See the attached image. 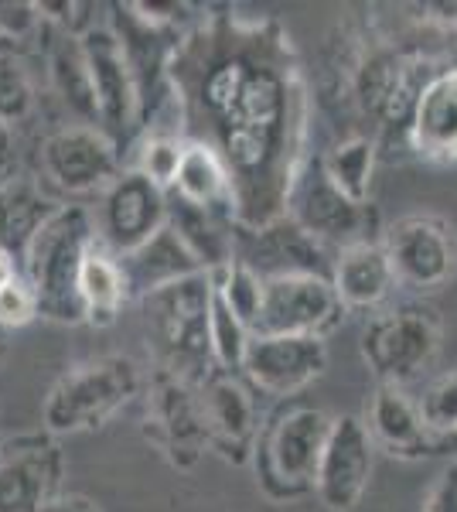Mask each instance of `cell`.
<instances>
[{
	"instance_id": "cell-18",
	"label": "cell",
	"mask_w": 457,
	"mask_h": 512,
	"mask_svg": "<svg viewBox=\"0 0 457 512\" xmlns=\"http://www.w3.org/2000/svg\"><path fill=\"white\" fill-rule=\"evenodd\" d=\"M168 226V192L157 188L151 178L140 171H123L110 192L103 195V209H99V239L123 256L154 239Z\"/></svg>"
},
{
	"instance_id": "cell-21",
	"label": "cell",
	"mask_w": 457,
	"mask_h": 512,
	"mask_svg": "<svg viewBox=\"0 0 457 512\" xmlns=\"http://www.w3.org/2000/svg\"><path fill=\"white\" fill-rule=\"evenodd\" d=\"M338 291V301L345 308H379L396 287L393 263H389L386 246L376 239H365V243L345 246L335 256V277H331Z\"/></svg>"
},
{
	"instance_id": "cell-23",
	"label": "cell",
	"mask_w": 457,
	"mask_h": 512,
	"mask_svg": "<svg viewBox=\"0 0 457 512\" xmlns=\"http://www.w3.org/2000/svg\"><path fill=\"white\" fill-rule=\"evenodd\" d=\"M168 226L181 236L191 256L202 263L205 274L229 267L236 260V219L222 216V212L198 209L185 198L168 192Z\"/></svg>"
},
{
	"instance_id": "cell-7",
	"label": "cell",
	"mask_w": 457,
	"mask_h": 512,
	"mask_svg": "<svg viewBox=\"0 0 457 512\" xmlns=\"http://www.w3.org/2000/svg\"><path fill=\"white\" fill-rule=\"evenodd\" d=\"M82 48H86L89 72H93L96 86L99 130L106 137H113L120 151H127L144 134V96H140L134 65H130L110 24H93L82 35Z\"/></svg>"
},
{
	"instance_id": "cell-32",
	"label": "cell",
	"mask_w": 457,
	"mask_h": 512,
	"mask_svg": "<svg viewBox=\"0 0 457 512\" xmlns=\"http://www.w3.org/2000/svg\"><path fill=\"white\" fill-rule=\"evenodd\" d=\"M215 284V280H212ZM209 338H212V359L215 369L222 373H239L243 376L249 345H253V328H246L243 321L229 311V304L222 301L219 294L212 297V325H209Z\"/></svg>"
},
{
	"instance_id": "cell-30",
	"label": "cell",
	"mask_w": 457,
	"mask_h": 512,
	"mask_svg": "<svg viewBox=\"0 0 457 512\" xmlns=\"http://www.w3.org/2000/svg\"><path fill=\"white\" fill-rule=\"evenodd\" d=\"M35 106H38L35 76L24 65L21 52L0 48V123L14 130L18 123L31 120Z\"/></svg>"
},
{
	"instance_id": "cell-29",
	"label": "cell",
	"mask_w": 457,
	"mask_h": 512,
	"mask_svg": "<svg viewBox=\"0 0 457 512\" xmlns=\"http://www.w3.org/2000/svg\"><path fill=\"white\" fill-rule=\"evenodd\" d=\"M188 137L181 134H168V130H144L134 144V164L130 171H140L144 178H151L157 188L171 192L174 178H178L181 168V154H185Z\"/></svg>"
},
{
	"instance_id": "cell-40",
	"label": "cell",
	"mask_w": 457,
	"mask_h": 512,
	"mask_svg": "<svg viewBox=\"0 0 457 512\" xmlns=\"http://www.w3.org/2000/svg\"><path fill=\"white\" fill-rule=\"evenodd\" d=\"M434 454H451V458L457 461V431L434 434Z\"/></svg>"
},
{
	"instance_id": "cell-19",
	"label": "cell",
	"mask_w": 457,
	"mask_h": 512,
	"mask_svg": "<svg viewBox=\"0 0 457 512\" xmlns=\"http://www.w3.org/2000/svg\"><path fill=\"white\" fill-rule=\"evenodd\" d=\"M365 427L372 441L396 458H430L434 454V431L420 414V400H410L403 386H382L369 396L365 407Z\"/></svg>"
},
{
	"instance_id": "cell-36",
	"label": "cell",
	"mask_w": 457,
	"mask_h": 512,
	"mask_svg": "<svg viewBox=\"0 0 457 512\" xmlns=\"http://www.w3.org/2000/svg\"><path fill=\"white\" fill-rule=\"evenodd\" d=\"M423 512H457V461H451V465L437 475Z\"/></svg>"
},
{
	"instance_id": "cell-16",
	"label": "cell",
	"mask_w": 457,
	"mask_h": 512,
	"mask_svg": "<svg viewBox=\"0 0 457 512\" xmlns=\"http://www.w3.org/2000/svg\"><path fill=\"white\" fill-rule=\"evenodd\" d=\"M372 454H376V441H372L365 420L355 414L335 417L318 468V482H314L324 509L352 512L359 506L372 478Z\"/></svg>"
},
{
	"instance_id": "cell-10",
	"label": "cell",
	"mask_w": 457,
	"mask_h": 512,
	"mask_svg": "<svg viewBox=\"0 0 457 512\" xmlns=\"http://www.w3.org/2000/svg\"><path fill=\"white\" fill-rule=\"evenodd\" d=\"M287 216L314 239H321L324 246L335 243L338 250L365 243L372 222H376L369 205H355L352 198H345L331 185V178L321 168V158H307L301 168L287 202Z\"/></svg>"
},
{
	"instance_id": "cell-35",
	"label": "cell",
	"mask_w": 457,
	"mask_h": 512,
	"mask_svg": "<svg viewBox=\"0 0 457 512\" xmlns=\"http://www.w3.org/2000/svg\"><path fill=\"white\" fill-rule=\"evenodd\" d=\"M38 4H24V0H0V48H11L14 41H28L41 28Z\"/></svg>"
},
{
	"instance_id": "cell-17",
	"label": "cell",
	"mask_w": 457,
	"mask_h": 512,
	"mask_svg": "<svg viewBox=\"0 0 457 512\" xmlns=\"http://www.w3.org/2000/svg\"><path fill=\"white\" fill-rule=\"evenodd\" d=\"M328 369V345L314 335H253L243 376L267 396H294Z\"/></svg>"
},
{
	"instance_id": "cell-24",
	"label": "cell",
	"mask_w": 457,
	"mask_h": 512,
	"mask_svg": "<svg viewBox=\"0 0 457 512\" xmlns=\"http://www.w3.org/2000/svg\"><path fill=\"white\" fill-rule=\"evenodd\" d=\"M410 144L427 161H457V69L437 76L423 89Z\"/></svg>"
},
{
	"instance_id": "cell-38",
	"label": "cell",
	"mask_w": 457,
	"mask_h": 512,
	"mask_svg": "<svg viewBox=\"0 0 457 512\" xmlns=\"http://www.w3.org/2000/svg\"><path fill=\"white\" fill-rule=\"evenodd\" d=\"M41 512H103V506L82 492H58Z\"/></svg>"
},
{
	"instance_id": "cell-4",
	"label": "cell",
	"mask_w": 457,
	"mask_h": 512,
	"mask_svg": "<svg viewBox=\"0 0 457 512\" xmlns=\"http://www.w3.org/2000/svg\"><path fill=\"white\" fill-rule=\"evenodd\" d=\"M144 390L147 376L130 355L110 352L82 359L52 383L41 403V427L52 437L103 431Z\"/></svg>"
},
{
	"instance_id": "cell-34",
	"label": "cell",
	"mask_w": 457,
	"mask_h": 512,
	"mask_svg": "<svg viewBox=\"0 0 457 512\" xmlns=\"http://www.w3.org/2000/svg\"><path fill=\"white\" fill-rule=\"evenodd\" d=\"M35 318H41L38 297L31 291L28 277H18L0 291V328H28Z\"/></svg>"
},
{
	"instance_id": "cell-28",
	"label": "cell",
	"mask_w": 457,
	"mask_h": 512,
	"mask_svg": "<svg viewBox=\"0 0 457 512\" xmlns=\"http://www.w3.org/2000/svg\"><path fill=\"white\" fill-rule=\"evenodd\" d=\"M376 154L379 144L372 134H352L338 140L328 154H321V168L331 178V185L338 188L345 198H352L355 205H372V171H376Z\"/></svg>"
},
{
	"instance_id": "cell-22",
	"label": "cell",
	"mask_w": 457,
	"mask_h": 512,
	"mask_svg": "<svg viewBox=\"0 0 457 512\" xmlns=\"http://www.w3.org/2000/svg\"><path fill=\"white\" fill-rule=\"evenodd\" d=\"M45 65H48V86L58 96V103L72 113V120L82 123V127H99L96 86H93V72H89L82 38L65 35V31H52Z\"/></svg>"
},
{
	"instance_id": "cell-6",
	"label": "cell",
	"mask_w": 457,
	"mask_h": 512,
	"mask_svg": "<svg viewBox=\"0 0 457 512\" xmlns=\"http://www.w3.org/2000/svg\"><path fill=\"white\" fill-rule=\"evenodd\" d=\"M440 352V321L427 304H403L376 315L362 332V359L382 386H410Z\"/></svg>"
},
{
	"instance_id": "cell-39",
	"label": "cell",
	"mask_w": 457,
	"mask_h": 512,
	"mask_svg": "<svg viewBox=\"0 0 457 512\" xmlns=\"http://www.w3.org/2000/svg\"><path fill=\"white\" fill-rule=\"evenodd\" d=\"M18 277H24L21 260L14 253H7L4 246H0V291H4L7 284H14Z\"/></svg>"
},
{
	"instance_id": "cell-25",
	"label": "cell",
	"mask_w": 457,
	"mask_h": 512,
	"mask_svg": "<svg viewBox=\"0 0 457 512\" xmlns=\"http://www.w3.org/2000/svg\"><path fill=\"white\" fill-rule=\"evenodd\" d=\"M171 195L185 198L198 209L222 212V216L236 219V205H232V178L222 164L219 154L202 140H188L185 154H181V168L174 178Z\"/></svg>"
},
{
	"instance_id": "cell-11",
	"label": "cell",
	"mask_w": 457,
	"mask_h": 512,
	"mask_svg": "<svg viewBox=\"0 0 457 512\" xmlns=\"http://www.w3.org/2000/svg\"><path fill=\"white\" fill-rule=\"evenodd\" d=\"M382 246L393 263L396 284L413 291H437L457 267L454 229L437 216H406L386 229Z\"/></svg>"
},
{
	"instance_id": "cell-26",
	"label": "cell",
	"mask_w": 457,
	"mask_h": 512,
	"mask_svg": "<svg viewBox=\"0 0 457 512\" xmlns=\"http://www.w3.org/2000/svg\"><path fill=\"white\" fill-rule=\"evenodd\" d=\"M58 209H62V205H58L55 198H48L31 178L18 175L11 185L0 188V246L24 263V253H28L31 239L41 233V226H45Z\"/></svg>"
},
{
	"instance_id": "cell-14",
	"label": "cell",
	"mask_w": 457,
	"mask_h": 512,
	"mask_svg": "<svg viewBox=\"0 0 457 512\" xmlns=\"http://www.w3.org/2000/svg\"><path fill=\"white\" fill-rule=\"evenodd\" d=\"M236 256L246 260L263 280L270 277H335L328 246L314 239L294 219L284 216L263 229H236Z\"/></svg>"
},
{
	"instance_id": "cell-5",
	"label": "cell",
	"mask_w": 457,
	"mask_h": 512,
	"mask_svg": "<svg viewBox=\"0 0 457 512\" xmlns=\"http://www.w3.org/2000/svg\"><path fill=\"white\" fill-rule=\"evenodd\" d=\"M331 424L335 417L318 407H290L270 420L253 451L256 475L270 499L284 502L314 492Z\"/></svg>"
},
{
	"instance_id": "cell-9",
	"label": "cell",
	"mask_w": 457,
	"mask_h": 512,
	"mask_svg": "<svg viewBox=\"0 0 457 512\" xmlns=\"http://www.w3.org/2000/svg\"><path fill=\"white\" fill-rule=\"evenodd\" d=\"M144 437L168 458V465L181 468V472L195 468L209 448V427H205L198 386L154 369L151 383H147Z\"/></svg>"
},
{
	"instance_id": "cell-33",
	"label": "cell",
	"mask_w": 457,
	"mask_h": 512,
	"mask_svg": "<svg viewBox=\"0 0 457 512\" xmlns=\"http://www.w3.org/2000/svg\"><path fill=\"white\" fill-rule=\"evenodd\" d=\"M420 414L434 434L457 431V369L427 386L420 396Z\"/></svg>"
},
{
	"instance_id": "cell-13",
	"label": "cell",
	"mask_w": 457,
	"mask_h": 512,
	"mask_svg": "<svg viewBox=\"0 0 457 512\" xmlns=\"http://www.w3.org/2000/svg\"><path fill=\"white\" fill-rule=\"evenodd\" d=\"M65 461L52 434H21L0 444V512H41L55 499Z\"/></svg>"
},
{
	"instance_id": "cell-15",
	"label": "cell",
	"mask_w": 457,
	"mask_h": 512,
	"mask_svg": "<svg viewBox=\"0 0 457 512\" xmlns=\"http://www.w3.org/2000/svg\"><path fill=\"white\" fill-rule=\"evenodd\" d=\"M198 400L209 427V448L232 465H246L260 441V417L246 376L215 369L212 376H205V383H198Z\"/></svg>"
},
{
	"instance_id": "cell-20",
	"label": "cell",
	"mask_w": 457,
	"mask_h": 512,
	"mask_svg": "<svg viewBox=\"0 0 457 512\" xmlns=\"http://www.w3.org/2000/svg\"><path fill=\"white\" fill-rule=\"evenodd\" d=\"M123 277L130 287V301H144L164 287L188 280L195 274H205L202 263L191 256V250L181 243V236L171 226H164L154 239H147L144 246H137L134 253L120 256Z\"/></svg>"
},
{
	"instance_id": "cell-8",
	"label": "cell",
	"mask_w": 457,
	"mask_h": 512,
	"mask_svg": "<svg viewBox=\"0 0 457 512\" xmlns=\"http://www.w3.org/2000/svg\"><path fill=\"white\" fill-rule=\"evenodd\" d=\"M38 161L48 185L62 195H106L127 171L116 140L106 137L99 127H82V123L52 130L41 140Z\"/></svg>"
},
{
	"instance_id": "cell-31",
	"label": "cell",
	"mask_w": 457,
	"mask_h": 512,
	"mask_svg": "<svg viewBox=\"0 0 457 512\" xmlns=\"http://www.w3.org/2000/svg\"><path fill=\"white\" fill-rule=\"evenodd\" d=\"M212 280H215V294L229 304L232 315L243 321L246 328H253L256 332V321H260V311H263V287H267V280L256 274L246 260H239V256L229 263V267L215 270Z\"/></svg>"
},
{
	"instance_id": "cell-2",
	"label": "cell",
	"mask_w": 457,
	"mask_h": 512,
	"mask_svg": "<svg viewBox=\"0 0 457 512\" xmlns=\"http://www.w3.org/2000/svg\"><path fill=\"white\" fill-rule=\"evenodd\" d=\"M212 274H195L144 297V332L147 349L161 373H171L198 386L215 373L212 359Z\"/></svg>"
},
{
	"instance_id": "cell-27",
	"label": "cell",
	"mask_w": 457,
	"mask_h": 512,
	"mask_svg": "<svg viewBox=\"0 0 457 512\" xmlns=\"http://www.w3.org/2000/svg\"><path fill=\"white\" fill-rule=\"evenodd\" d=\"M130 301V287L123 277L120 256H116L103 239H96L93 253L82 267V304H86V325L110 328L120 318L123 304Z\"/></svg>"
},
{
	"instance_id": "cell-3",
	"label": "cell",
	"mask_w": 457,
	"mask_h": 512,
	"mask_svg": "<svg viewBox=\"0 0 457 512\" xmlns=\"http://www.w3.org/2000/svg\"><path fill=\"white\" fill-rule=\"evenodd\" d=\"M96 239L99 233L86 205H62L31 239L21 267L38 297L41 318L55 325H86L82 267Z\"/></svg>"
},
{
	"instance_id": "cell-37",
	"label": "cell",
	"mask_w": 457,
	"mask_h": 512,
	"mask_svg": "<svg viewBox=\"0 0 457 512\" xmlns=\"http://www.w3.org/2000/svg\"><path fill=\"white\" fill-rule=\"evenodd\" d=\"M18 178V140H14V130L0 123V188L11 185Z\"/></svg>"
},
{
	"instance_id": "cell-12",
	"label": "cell",
	"mask_w": 457,
	"mask_h": 512,
	"mask_svg": "<svg viewBox=\"0 0 457 512\" xmlns=\"http://www.w3.org/2000/svg\"><path fill=\"white\" fill-rule=\"evenodd\" d=\"M345 304L324 277H270L253 335H314L324 338L342 321Z\"/></svg>"
},
{
	"instance_id": "cell-1",
	"label": "cell",
	"mask_w": 457,
	"mask_h": 512,
	"mask_svg": "<svg viewBox=\"0 0 457 512\" xmlns=\"http://www.w3.org/2000/svg\"><path fill=\"white\" fill-rule=\"evenodd\" d=\"M168 82L188 140L226 164L236 226L253 233L284 219L311 158V96L284 24L229 7L202 14L174 48Z\"/></svg>"
}]
</instances>
